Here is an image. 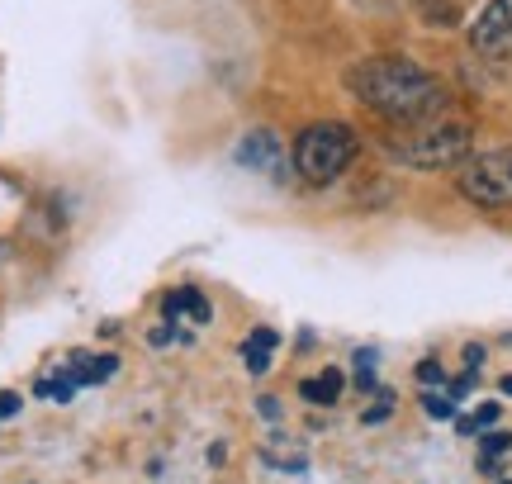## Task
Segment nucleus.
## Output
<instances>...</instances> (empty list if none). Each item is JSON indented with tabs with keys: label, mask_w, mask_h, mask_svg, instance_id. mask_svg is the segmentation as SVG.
Masks as SVG:
<instances>
[{
	"label": "nucleus",
	"mask_w": 512,
	"mask_h": 484,
	"mask_svg": "<svg viewBox=\"0 0 512 484\" xmlns=\"http://www.w3.org/2000/svg\"><path fill=\"white\" fill-rule=\"evenodd\" d=\"M275 347H280V333H275V328H256V333L242 342V366H247L252 375H261L266 366H271Z\"/></svg>",
	"instance_id": "nucleus-10"
},
{
	"label": "nucleus",
	"mask_w": 512,
	"mask_h": 484,
	"mask_svg": "<svg viewBox=\"0 0 512 484\" xmlns=\"http://www.w3.org/2000/svg\"><path fill=\"white\" fill-rule=\"evenodd\" d=\"M356 133L337 119H318L294 138V176L309 186H332L337 176H347V167L356 162Z\"/></svg>",
	"instance_id": "nucleus-2"
},
{
	"label": "nucleus",
	"mask_w": 512,
	"mask_h": 484,
	"mask_svg": "<svg viewBox=\"0 0 512 484\" xmlns=\"http://www.w3.org/2000/svg\"><path fill=\"white\" fill-rule=\"evenodd\" d=\"M441 380H446L441 361H422V366H418V385H441Z\"/></svg>",
	"instance_id": "nucleus-14"
},
{
	"label": "nucleus",
	"mask_w": 512,
	"mask_h": 484,
	"mask_svg": "<svg viewBox=\"0 0 512 484\" xmlns=\"http://www.w3.org/2000/svg\"><path fill=\"white\" fill-rule=\"evenodd\" d=\"M238 162L252 171H266V176H285V157H280V138L271 129H252L247 138L238 143Z\"/></svg>",
	"instance_id": "nucleus-5"
},
{
	"label": "nucleus",
	"mask_w": 512,
	"mask_h": 484,
	"mask_svg": "<svg viewBox=\"0 0 512 484\" xmlns=\"http://www.w3.org/2000/svg\"><path fill=\"white\" fill-rule=\"evenodd\" d=\"M460 195L475 200L479 209H503L512 200V167H503L498 157H465L460 162Z\"/></svg>",
	"instance_id": "nucleus-4"
},
{
	"label": "nucleus",
	"mask_w": 512,
	"mask_h": 484,
	"mask_svg": "<svg viewBox=\"0 0 512 484\" xmlns=\"http://www.w3.org/2000/svg\"><path fill=\"white\" fill-rule=\"evenodd\" d=\"M470 143H475V133L465 124H432V129H418V138L403 143L399 162H408L418 171H446L470 157Z\"/></svg>",
	"instance_id": "nucleus-3"
},
{
	"label": "nucleus",
	"mask_w": 512,
	"mask_h": 484,
	"mask_svg": "<svg viewBox=\"0 0 512 484\" xmlns=\"http://www.w3.org/2000/svg\"><path fill=\"white\" fill-rule=\"evenodd\" d=\"M342 385H347V380H342V371H318V375H304V380H299V394H304V399H309V404H318V409H328V404H337V399H342Z\"/></svg>",
	"instance_id": "nucleus-8"
},
{
	"label": "nucleus",
	"mask_w": 512,
	"mask_h": 484,
	"mask_svg": "<svg viewBox=\"0 0 512 484\" xmlns=\"http://www.w3.org/2000/svg\"><path fill=\"white\" fill-rule=\"evenodd\" d=\"M422 409L432 418H456V399H441V394H422Z\"/></svg>",
	"instance_id": "nucleus-13"
},
{
	"label": "nucleus",
	"mask_w": 512,
	"mask_h": 484,
	"mask_svg": "<svg viewBox=\"0 0 512 484\" xmlns=\"http://www.w3.org/2000/svg\"><path fill=\"white\" fill-rule=\"evenodd\" d=\"M19 413V394H0V418H15Z\"/></svg>",
	"instance_id": "nucleus-17"
},
{
	"label": "nucleus",
	"mask_w": 512,
	"mask_h": 484,
	"mask_svg": "<svg viewBox=\"0 0 512 484\" xmlns=\"http://www.w3.org/2000/svg\"><path fill=\"white\" fill-rule=\"evenodd\" d=\"M76 385L67 371H57V375H38V385H34V394H43V399H57V404H67V399H76Z\"/></svg>",
	"instance_id": "nucleus-11"
},
{
	"label": "nucleus",
	"mask_w": 512,
	"mask_h": 484,
	"mask_svg": "<svg viewBox=\"0 0 512 484\" xmlns=\"http://www.w3.org/2000/svg\"><path fill=\"white\" fill-rule=\"evenodd\" d=\"M351 95L394 124H427L446 110V86L408 57H366L347 72Z\"/></svg>",
	"instance_id": "nucleus-1"
},
{
	"label": "nucleus",
	"mask_w": 512,
	"mask_h": 484,
	"mask_svg": "<svg viewBox=\"0 0 512 484\" xmlns=\"http://www.w3.org/2000/svg\"><path fill=\"white\" fill-rule=\"evenodd\" d=\"M512 38V10L508 0H489V10L475 19V29H470V43H475L479 53H494Z\"/></svg>",
	"instance_id": "nucleus-6"
},
{
	"label": "nucleus",
	"mask_w": 512,
	"mask_h": 484,
	"mask_svg": "<svg viewBox=\"0 0 512 484\" xmlns=\"http://www.w3.org/2000/svg\"><path fill=\"white\" fill-rule=\"evenodd\" d=\"M503 394H512V375H503Z\"/></svg>",
	"instance_id": "nucleus-18"
},
{
	"label": "nucleus",
	"mask_w": 512,
	"mask_h": 484,
	"mask_svg": "<svg viewBox=\"0 0 512 484\" xmlns=\"http://www.w3.org/2000/svg\"><path fill=\"white\" fill-rule=\"evenodd\" d=\"M162 314L171 318V323H181L176 314H190V323H209V299L185 285V290H171V295L162 299Z\"/></svg>",
	"instance_id": "nucleus-9"
},
{
	"label": "nucleus",
	"mask_w": 512,
	"mask_h": 484,
	"mask_svg": "<svg viewBox=\"0 0 512 484\" xmlns=\"http://www.w3.org/2000/svg\"><path fill=\"white\" fill-rule=\"evenodd\" d=\"M356 385H361V390H370V385H375V352H370V347H361V352H356Z\"/></svg>",
	"instance_id": "nucleus-12"
},
{
	"label": "nucleus",
	"mask_w": 512,
	"mask_h": 484,
	"mask_svg": "<svg viewBox=\"0 0 512 484\" xmlns=\"http://www.w3.org/2000/svg\"><path fill=\"white\" fill-rule=\"evenodd\" d=\"M389 409H394V399H389V390H384V399H380V404H375V409H366V413H361V423H384V418H389Z\"/></svg>",
	"instance_id": "nucleus-15"
},
{
	"label": "nucleus",
	"mask_w": 512,
	"mask_h": 484,
	"mask_svg": "<svg viewBox=\"0 0 512 484\" xmlns=\"http://www.w3.org/2000/svg\"><path fill=\"white\" fill-rule=\"evenodd\" d=\"M479 366H484V347L470 342V347H465V371H479Z\"/></svg>",
	"instance_id": "nucleus-16"
},
{
	"label": "nucleus",
	"mask_w": 512,
	"mask_h": 484,
	"mask_svg": "<svg viewBox=\"0 0 512 484\" xmlns=\"http://www.w3.org/2000/svg\"><path fill=\"white\" fill-rule=\"evenodd\" d=\"M62 371H67L76 385L86 390V385H105V380L119 371V356H110V352H105V356H95V352H72L67 361H62Z\"/></svg>",
	"instance_id": "nucleus-7"
}]
</instances>
